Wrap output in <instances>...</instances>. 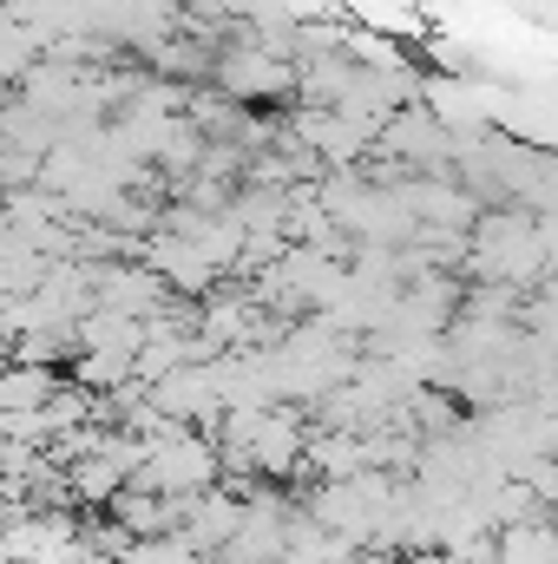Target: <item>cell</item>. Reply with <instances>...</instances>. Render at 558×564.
<instances>
[{
	"label": "cell",
	"mask_w": 558,
	"mask_h": 564,
	"mask_svg": "<svg viewBox=\"0 0 558 564\" xmlns=\"http://www.w3.org/2000/svg\"><path fill=\"white\" fill-rule=\"evenodd\" d=\"M296 86H302V73L282 59L277 46H230V53L217 59V93L237 99V106L282 99V93H296Z\"/></svg>",
	"instance_id": "cell-1"
},
{
	"label": "cell",
	"mask_w": 558,
	"mask_h": 564,
	"mask_svg": "<svg viewBox=\"0 0 558 564\" xmlns=\"http://www.w3.org/2000/svg\"><path fill=\"white\" fill-rule=\"evenodd\" d=\"M60 388H66V381L53 375V361H13V368H7V388H0V408H7V414H33V408H46Z\"/></svg>",
	"instance_id": "cell-2"
}]
</instances>
